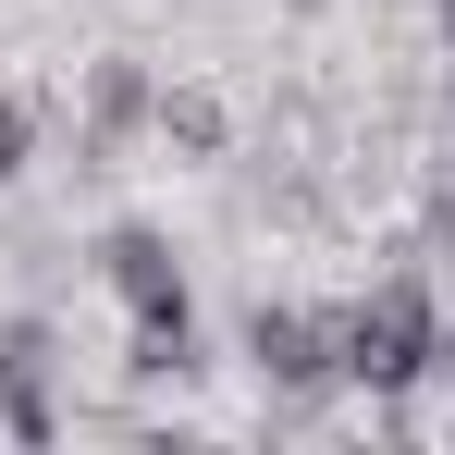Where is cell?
<instances>
[{"label":"cell","instance_id":"6da1fadb","mask_svg":"<svg viewBox=\"0 0 455 455\" xmlns=\"http://www.w3.org/2000/svg\"><path fill=\"white\" fill-rule=\"evenodd\" d=\"M332 332H345V381L370 394V406H406L431 357H443V296L419 283V271H381L357 307H332Z\"/></svg>","mask_w":455,"mask_h":455},{"label":"cell","instance_id":"7a4b0ae2","mask_svg":"<svg viewBox=\"0 0 455 455\" xmlns=\"http://www.w3.org/2000/svg\"><path fill=\"white\" fill-rule=\"evenodd\" d=\"M246 370L271 381V394H332L345 381V332H332V307H246Z\"/></svg>","mask_w":455,"mask_h":455},{"label":"cell","instance_id":"3957f363","mask_svg":"<svg viewBox=\"0 0 455 455\" xmlns=\"http://www.w3.org/2000/svg\"><path fill=\"white\" fill-rule=\"evenodd\" d=\"M99 283L136 307V320H197V307H185V259H172L160 222H111L99 234Z\"/></svg>","mask_w":455,"mask_h":455},{"label":"cell","instance_id":"277c9868","mask_svg":"<svg viewBox=\"0 0 455 455\" xmlns=\"http://www.w3.org/2000/svg\"><path fill=\"white\" fill-rule=\"evenodd\" d=\"M50 370H62V332H50V320H12V332H0V431H12V443H50V431H62Z\"/></svg>","mask_w":455,"mask_h":455},{"label":"cell","instance_id":"5b68a950","mask_svg":"<svg viewBox=\"0 0 455 455\" xmlns=\"http://www.w3.org/2000/svg\"><path fill=\"white\" fill-rule=\"evenodd\" d=\"M148 111H160V86L136 50H99L86 62V148H124V136H148Z\"/></svg>","mask_w":455,"mask_h":455},{"label":"cell","instance_id":"8992f818","mask_svg":"<svg viewBox=\"0 0 455 455\" xmlns=\"http://www.w3.org/2000/svg\"><path fill=\"white\" fill-rule=\"evenodd\" d=\"M148 124H160L185 160H222V148H234V111L210 99V86H160V111H148Z\"/></svg>","mask_w":455,"mask_h":455},{"label":"cell","instance_id":"52a82bcc","mask_svg":"<svg viewBox=\"0 0 455 455\" xmlns=\"http://www.w3.org/2000/svg\"><path fill=\"white\" fill-rule=\"evenodd\" d=\"M25 148H37V111H25V86H0V185L25 172Z\"/></svg>","mask_w":455,"mask_h":455},{"label":"cell","instance_id":"ba28073f","mask_svg":"<svg viewBox=\"0 0 455 455\" xmlns=\"http://www.w3.org/2000/svg\"><path fill=\"white\" fill-rule=\"evenodd\" d=\"M431 370H443V381H455V307H443V357H431Z\"/></svg>","mask_w":455,"mask_h":455},{"label":"cell","instance_id":"9c48e42d","mask_svg":"<svg viewBox=\"0 0 455 455\" xmlns=\"http://www.w3.org/2000/svg\"><path fill=\"white\" fill-rule=\"evenodd\" d=\"M431 25H443V37H455V0H431Z\"/></svg>","mask_w":455,"mask_h":455}]
</instances>
